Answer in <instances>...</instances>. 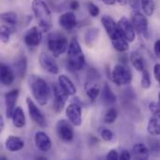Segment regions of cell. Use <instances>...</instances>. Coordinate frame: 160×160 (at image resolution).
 <instances>
[{"mask_svg": "<svg viewBox=\"0 0 160 160\" xmlns=\"http://www.w3.org/2000/svg\"><path fill=\"white\" fill-rule=\"evenodd\" d=\"M26 68H27V60L26 57L22 55L18 57L14 63V68L16 70V74L20 78H23L26 72Z\"/></svg>", "mask_w": 160, "mask_h": 160, "instance_id": "27", "label": "cell"}, {"mask_svg": "<svg viewBox=\"0 0 160 160\" xmlns=\"http://www.w3.org/2000/svg\"><path fill=\"white\" fill-rule=\"evenodd\" d=\"M129 59H130V62H131L132 66H133L138 71H142H142L145 69L143 58H142V56L139 52H131Z\"/></svg>", "mask_w": 160, "mask_h": 160, "instance_id": "29", "label": "cell"}, {"mask_svg": "<svg viewBox=\"0 0 160 160\" xmlns=\"http://www.w3.org/2000/svg\"><path fill=\"white\" fill-rule=\"evenodd\" d=\"M158 106H159L160 108V92L159 94H158Z\"/></svg>", "mask_w": 160, "mask_h": 160, "instance_id": "48", "label": "cell"}, {"mask_svg": "<svg viewBox=\"0 0 160 160\" xmlns=\"http://www.w3.org/2000/svg\"><path fill=\"white\" fill-rule=\"evenodd\" d=\"M131 156L134 159L146 160L150 157V150L142 143H136L132 148Z\"/></svg>", "mask_w": 160, "mask_h": 160, "instance_id": "20", "label": "cell"}, {"mask_svg": "<svg viewBox=\"0 0 160 160\" xmlns=\"http://www.w3.org/2000/svg\"><path fill=\"white\" fill-rule=\"evenodd\" d=\"M87 9L92 17H98L99 15V12H100L99 8L92 2L87 3Z\"/></svg>", "mask_w": 160, "mask_h": 160, "instance_id": "35", "label": "cell"}, {"mask_svg": "<svg viewBox=\"0 0 160 160\" xmlns=\"http://www.w3.org/2000/svg\"><path fill=\"white\" fill-rule=\"evenodd\" d=\"M40 29L41 28H38V26H33L25 32L23 41L27 47L36 48L40 44L42 40V31Z\"/></svg>", "mask_w": 160, "mask_h": 160, "instance_id": "11", "label": "cell"}, {"mask_svg": "<svg viewBox=\"0 0 160 160\" xmlns=\"http://www.w3.org/2000/svg\"><path fill=\"white\" fill-rule=\"evenodd\" d=\"M6 149L9 152H18L23 149L24 147V142L16 136H8V138L6 140L5 142Z\"/></svg>", "mask_w": 160, "mask_h": 160, "instance_id": "22", "label": "cell"}, {"mask_svg": "<svg viewBox=\"0 0 160 160\" xmlns=\"http://www.w3.org/2000/svg\"><path fill=\"white\" fill-rule=\"evenodd\" d=\"M15 76L13 71L5 64H1L0 66V82L3 85L8 86L11 85L14 82Z\"/></svg>", "mask_w": 160, "mask_h": 160, "instance_id": "19", "label": "cell"}, {"mask_svg": "<svg viewBox=\"0 0 160 160\" xmlns=\"http://www.w3.org/2000/svg\"><path fill=\"white\" fill-rule=\"evenodd\" d=\"M111 40H112V47L117 52H127L128 50V48H129L128 41L123 36V34L121 33V31H119L118 34H116L112 38H111Z\"/></svg>", "mask_w": 160, "mask_h": 160, "instance_id": "21", "label": "cell"}, {"mask_svg": "<svg viewBox=\"0 0 160 160\" xmlns=\"http://www.w3.org/2000/svg\"><path fill=\"white\" fill-rule=\"evenodd\" d=\"M80 8V3L77 1V0H73L70 2L69 4V8L72 9V10H77L78 8Z\"/></svg>", "mask_w": 160, "mask_h": 160, "instance_id": "44", "label": "cell"}, {"mask_svg": "<svg viewBox=\"0 0 160 160\" xmlns=\"http://www.w3.org/2000/svg\"><path fill=\"white\" fill-rule=\"evenodd\" d=\"M106 158L108 160H118L120 159V156H119V154L117 153L116 150H111L108 153Z\"/></svg>", "mask_w": 160, "mask_h": 160, "instance_id": "38", "label": "cell"}, {"mask_svg": "<svg viewBox=\"0 0 160 160\" xmlns=\"http://www.w3.org/2000/svg\"><path fill=\"white\" fill-rule=\"evenodd\" d=\"M128 4L133 8L134 11H139L142 7L141 0H128Z\"/></svg>", "mask_w": 160, "mask_h": 160, "instance_id": "37", "label": "cell"}, {"mask_svg": "<svg viewBox=\"0 0 160 160\" xmlns=\"http://www.w3.org/2000/svg\"><path fill=\"white\" fill-rule=\"evenodd\" d=\"M58 84L62 90L68 96H74L77 92V88L73 82L66 75H60L58 77Z\"/></svg>", "mask_w": 160, "mask_h": 160, "instance_id": "18", "label": "cell"}, {"mask_svg": "<svg viewBox=\"0 0 160 160\" xmlns=\"http://www.w3.org/2000/svg\"><path fill=\"white\" fill-rule=\"evenodd\" d=\"M1 20L6 25L14 28L18 22V16L13 11H8L1 14Z\"/></svg>", "mask_w": 160, "mask_h": 160, "instance_id": "28", "label": "cell"}, {"mask_svg": "<svg viewBox=\"0 0 160 160\" xmlns=\"http://www.w3.org/2000/svg\"><path fill=\"white\" fill-rule=\"evenodd\" d=\"M141 84H142V87L143 89H149V88L151 87V84H152L151 77H150L149 72H148L146 69H144V70L142 71Z\"/></svg>", "mask_w": 160, "mask_h": 160, "instance_id": "34", "label": "cell"}, {"mask_svg": "<svg viewBox=\"0 0 160 160\" xmlns=\"http://www.w3.org/2000/svg\"><path fill=\"white\" fill-rule=\"evenodd\" d=\"M106 5H110V6H112V5H114L115 4V2L117 1V0H102Z\"/></svg>", "mask_w": 160, "mask_h": 160, "instance_id": "45", "label": "cell"}, {"mask_svg": "<svg viewBox=\"0 0 160 160\" xmlns=\"http://www.w3.org/2000/svg\"><path fill=\"white\" fill-rule=\"evenodd\" d=\"M117 116H118V112H117L116 109L115 108H110L104 115V122L106 124H112L115 122Z\"/></svg>", "mask_w": 160, "mask_h": 160, "instance_id": "33", "label": "cell"}, {"mask_svg": "<svg viewBox=\"0 0 160 160\" xmlns=\"http://www.w3.org/2000/svg\"><path fill=\"white\" fill-rule=\"evenodd\" d=\"M131 158H132V156L128 150H123L120 154V159L121 160H129Z\"/></svg>", "mask_w": 160, "mask_h": 160, "instance_id": "42", "label": "cell"}, {"mask_svg": "<svg viewBox=\"0 0 160 160\" xmlns=\"http://www.w3.org/2000/svg\"><path fill=\"white\" fill-rule=\"evenodd\" d=\"M82 103L79 98H74V100L66 109V115L68 121L75 127H80L82 123Z\"/></svg>", "mask_w": 160, "mask_h": 160, "instance_id": "6", "label": "cell"}, {"mask_svg": "<svg viewBox=\"0 0 160 160\" xmlns=\"http://www.w3.org/2000/svg\"><path fill=\"white\" fill-rule=\"evenodd\" d=\"M131 22L136 32L147 39L149 38V26L147 18L140 11H134L131 16Z\"/></svg>", "mask_w": 160, "mask_h": 160, "instance_id": "7", "label": "cell"}, {"mask_svg": "<svg viewBox=\"0 0 160 160\" xmlns=\"http://www.w3.org/2000/svg\"><path fill=\"white\" fill-rule=\"evenodd\" d=\"M101 23L104 29L106 30L107 34L109 35L110 38H112L120 31L117 22H115V21L110 16H103L101 18Z\"/></svg>", "mask_w": 160, "mask_h": 160, "instance_id": "17", "label": "cell"}, {"mask_svg": "<svg viewBox=\"0 0 160 160\" xmlns=\"http://www.w3.org/2000/svg\"><path fill=\"white\" fill-rule=\"evenodd\" d=\"M28 85L36 101L40 106H45L51 96V89L47 82L38 75H31L28 79Z\"/></svg>", "mask_w": 160, "mask_h": 160, "instance_id": "1", "label": "cell"}, {"mask_svg": "<svg viewBox=\"0 0 160 160\" xmlns=\"http://www.w3.org/2000/svg\"><path fill=\"white\" fill-rule=\"evenodd\" d=\"M52 92H53V103H52V108L53 111L56 113H59L63 111L66 102L68 100V98L69 97L67 95L62 88L60 87L59 84H53L52 85Z\"/></svg>", "mask_w": 160, "mask_h": 160, "instance_id": "10", "label": "cell"}, {"mask_svg": "<svg viewBox=\"0 0 160 160\" xmlns=\"http://www.w3.org/2000/svg\"><path fill=\"white\" fill-rule=\"evenodd\" d=\"M0 128H1V131H2L3 128H4V119H3L2 116L0 117Z\"/></svg>", "mask_w": 160, "mask_h": 160, "instance_id": "46", "label": "cell"}, {"mask_svg": "<svg viewBox=\"0 0 160 160\" xmlns=\"http://www.w3.org/2000/svg\"><path fill=\"white\" fill-rule=\"evenodd\" d=\"M11 119H12L13 125L18 128H22L25 126V122H26L25 115H24L23 110L21 107H16L11 116Z\"/></svg>", "mask_w": 160, "mask_h": 160, "instance_id": "25", "label": "cell"}, {"mask_svg": "<svg viewBox=\"0 0 160 160\" xmlns=\"http://www.w3.org/2000/svg\"><path fill=\"white\" fill-rule=\"evenodd\" d=\"M85 91H86L87 97L92 101H94L98 98V97L99 95V88L96 83V80L88 79V81L85 83Z\"/></svg>", "mask_w": 160, "mask_h": 160, "instance_id": "26", "label": "cell"}, {"mask_svg": "<svg viewBox=\"0 0 160 160\" xmlns=\"http://www.w3.org/2000/svg\"><path fill=\"white\" fill-rule=\"evenodd\" d=\"M101 99L102 102L107 105V106H112L116 102V95L112 92L111 86L108 83H105L103 85L102 88V92H101Z\"/></svg>", "mask_w": 160, "mask_h": 160, "instance_id": "23", "label": "cell"}, {"mask_svg": "<svg viewBox=\"0 0 160 160\" xmlns=\"http://www.w3.org/2000/svg\"><path fill=\"white\" fill-rule=\"evenodd\" d=\"M68 64L71 70H82L85 64V57L82 52V47L76 38L69 41L68 48Z\"/></svg>", "mask_w": 160, "mask_h": 160, "instance_id": "3", "label": "cell"}, {"mask_svg": "<svg viewBox=\"0 0 160 160\" xmlns=\"http://www.w3.org/2000/svg\"><path fill=\"white\" fill-rule=\"evenodd\" d=\"M39 64L42 67L43 69H45L46 71H48L51 74L56 75L59 73V68L58 65L56 64V62L53 60V58L48 54V53H41L39 56Z\"/></svg>", "mask_w": 160, "mask_h": 160, "instance_id": "14", "label": "cell"}, {"mask_svg": "<svg viewBox=\"0 0 160 160\" xmlns=\"http://www.w3.org/2000/svg\"><path fill=\"white\" fill-rule=\"evenodd\" d=\"M58 22L60 26H62L65 30L72 31L77 25V18L73 12L67 11L60 15L58 19Z\"/></svg>", "mask_w": 160, "mask_h": 160, "instance_id": "15", "label": "cell"}, {"mask_svg": "<svg viewBox=\"0 0 160 160\" xmlns=\"http://www.w3.org/2000/svg\"><path fill=\"white\" fill-rule=\"evenodd\" d=\"M147 131L153 136L160 135V112L153 114L147 125Z\"/></svg>", "mask_w": 160, "mask_h": 160, "instance_id": "24", "label": "cell"}, {"mask_svg": "<svg viewBox=\"0 0 160 160\" xmlns=\"http://www.w3.org/2000/svg\"><path fill=\"white\" fill-rule=\"evenodd\" d=\"M154 75L156 77V80L158 82L160 85V64H156L154 67Z\"/></svg>", "mask_w": 160, "mask_h": 160, "instance_id": "40", "label": "cell"}, {"mask_svg": "<svg viewBox=\"0 0 160 160\" xmlns=\"http://www.w3.org/2000/svg\"><path fill=\"white\" fill-rule=\"evenodd\" d=\"M141 5L146 16H152L154 14V11H155L154 0H141Z\"/></svg>", "mask_w": 160, "mask_h": 160, "instance_id": "31", "label": "cell"}, {"mask_svg": "<svg viewBox=\"0 0 160 160\" xmlns=\"http://www.w3.org/2000/svg\"><path fill=\"white\" fill-rule=\"evenodd\" d=\"M150 147L153 152H160V144L158 141H152L150 142Z\"/></svg>", "mask_w": 160, "mask_h": 160, "instance_id": "41", "label": "cell"}, {"mask_svg": "<svg viewBox=\"0 0 160 160\" xmlns=\"http://www.w3.org/2000/svg\"><path fill=\"white\" fill-rule=\"evenodd\" d=\"M118 28L123 34V36L126 38V39L128 42H132L135 39L136 37V30L134 28V25L132 22H130L127 17H122L118 22Z\"/></svg>", "mask_w": 160, "mask_h": 160, "instance_id": "12", "label": "cell"}, {"mask_svg": "<svg viewBox=\"0 0 160 160\" xmlns=\"http://www.w3.org/2000/svg\"><path fill=\"white\" fill-rule=\"evenodd\" d=\"M100 137L105 142H111L113 139V133L108 128H101L100 130Z\"/></svg>", "mask_w": 160, "mask_h": 160, "instance_id": "36", "label": "cell"}, {"mask_svg": "<svg viewBox=\"0 0 160 160\" xmlns=\"http://www.w3.org/2000/svg\"><path fill=\"white\" fill-rule=\"evenodd\" d=\"M149 109H150V111L152 112L153 114L154 113H158V112H160V108L157 102H151L149 104Z\"/></svg>", "mask_w": 160, "mask_h": 160, "instance_id": "39", "label": "cell"}, {"mask_svg": "<svg viewBox=\"0 0 160 160\" xmlns=\"http://www.w3.org/2000/svg\"><path fill=\"white\" fill-rule=\"evenodd\" d=\"M18 98H19V90L18 89H13V90L5 94L6 116L8 119L11 118L13 112L16 109Z\"/></svg>", "mask_w": 160, "mask_h": 160, "instance_id": "13", "label": "cell"}, {"mask_svg": "<svg viewBox=\"0 0 160 160\" xmlns=\"http://www.w3.org/2000/svg\"><path fill=\"white\" fill-rule=\"evenodd\" d=\"M14 28L9 27L6 24H3L1 26V32H0V38H1V41L3 43H8L9 41L10 38V34L13 33Z\"/></svg>", "mask_w": 160, "mask_h": 160, "instance_id": "32", "label": "cell"}, {"mask_svg": "<svg viewBox=\"0 0 160 160\" xmlns=\"http://www.w3.org/2000/svg\"><path fill=\"white\" fill-rule=\"evenodd\" d=\"M32 9L41 30L44 32L49 31L52 26V12L47 3L43 0H33Z\"/></svg>", "mask_w": 160, "mask_h": 160, "instance_id": "2", "label": "cell"}, {"mask_svg": "<svg viewBox=\"0 0 160 160\" xmlns=\"http://www.w3.org/2000/svg\"><path fill=\"white\" fill-rule=\"evenodd\" d=\"M154 52L156 56L160 59V39H158L154 44Z\"/></svg>", "mask_w": 160, "mask_h": 160, "instance_id": "43", "label": "cell"}, {"mask_svg": "<svg viewBox=\"0 0 160 160\" xmlns=\"http://www.w3.org/2000/svg\"><path fill=\"white\" fill-rule=\"evenodd\" d=\"M56 133L58 138L66 142H69L74 138L72 124L67 120H59L56 124Z\"/></svg>", "mask_w": 160, "mask_h": 160, "instance_id": "8", "label": "cell"}, {"mask_svg": "<svg viewBox=\"0 0 160 160\" xmlns=\"http://www.w3.org/2000/svg\"><path fill=\"white\" fill-rule=\"evenodd\" d=\"M127 1H128V0H117V2H119L121 5H125V4L127 3Z\"/></svg>", "mask_w": 160, "mask_h": 160, "instance_id": "47", "label": "cell"}, {"mask_svg": "<svg viewBox=\"0 0 160 160\" xmlns=\"http://www.w3.org/2000/svg\"><path fill=\"white\" fill-rule=\"evenodd\" d=\"M35 143L41 152H48L52 148V142L50 137L44 131H38L35 134Z\"/></svg>", "mask_w": 160, "mask_h": 160, "instance_id": "16", "label": "cell"}, {"mask_svg": "<svg viewBox=\"0 0 160 160\" xmlns=\"http://www.w3.org/2000/svg\"><path fill=\"white\" fill-rule=\"evenodd\" d=\"M26 104H27L29 116L32 119V121L35 122L37 125H38L42 128H46L47 127L46 118L43 115V113L40 112V110L38 108V106L35 104V102L30 98H26Z\"/></svg>", "mask_w": 160, "mask_h": 160, "instance_id": "9", "label": "cell"}, {"mask_svg": "<svg viewBox=\"0 0 160 160\" xmlns=\"http://www.w3.org/2000/svg\"><path fill=\"white\" fill-rule=\"evenodd\" d=\"M68 44L69 42L66 36L60 32H52L47 37L48 49L54 57H58L66 52L68 51Z\"/></svg>", "mask_w": 160, "mask_h": 160, "instance_id": "4", "label": "cell"}, {"mask_svg": "<svg viewBox=\"0 0 160 160\" xmlns=\"http://www.w3.org/2000/svg\"><path fill=\"white\" fill-rule=\"evenodd\" d=\"M112 82L116 85H128L132 82V73L130 69L123 65V64H117L113 68L112 70Z\"/></svg>", "mask_w": 160, "mask_h": 160, "instance_id": "5", "label": "cell"}, {"mask_svg": "<svg viewBox=\"0 0 160 160\" xmlns=\"http://www.w3.org/2000/svg\"><path fill=\"white\" fill-rule=\"evenodd\" d=\"M99 35V31L97 28H90L89 30L86 31L85 36H84V40L85 43L88 46H92L93 43L98 39V37Z\"/></svg>", "mask_w": 160, "mask_h": 160, "instance_id": "30", "label": "cell"}]
</instances>
